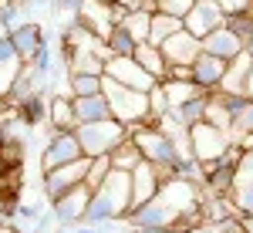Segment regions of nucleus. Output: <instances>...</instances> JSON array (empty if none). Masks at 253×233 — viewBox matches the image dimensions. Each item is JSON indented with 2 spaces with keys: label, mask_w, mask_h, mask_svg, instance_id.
I'll use <instances>...</instances> for the list:
<instances>
[{
  "label": "nucleus",
  "mask_w": 253,
  "mask_h": 233,
  "mask_svg": "<svg viewBox=\"0 0 253 233\" xmlns=\"http://www.w3.org/2000/svg\"><path fill=\"white\" fill-rule=\"evenodd\" d=\"M105 3H108V0H105Z\"/></svg>",
  "instance_id": "obj_44"
},
{
  "label": "nucleus",
  "mask_w": 253,
  "mask_h": 233,
  "mask_svg": "<svg viewBox=\"0 0 253 233\" xmlns=\"http://www.w3.org/2000/svg\"><path fill=\"white\" fill-rule=\"evenodd\" d=\"M162 115H169V98H166V92H162V85H156V88L149 92V122H145V125L159 122Z\"/></svg>",
  "instance_id": "obj_33"
},
{
  "label": "nucleus",
  "mask_w": 253,
  "mask_h": 233,
  "mask_svg": "<svg viewBox=\"0 0 253 233\" xmlns=\"http://www.w3.org/2000/svg\"><path fill=\"white\" fill-rule=\"evenodd\" d=\"M88 199H91V189H88L84 183L75 186L71 193L58 196V199H54V220H58V223H78V220H84Z\"/></svg>",
  "instance_id": "obj_14"
},
{
  "label": "nucleus",
  "mask_w": 253,
  "mask_h": 233,
  "mask_svg": "<svg viewBox=\"0 0 253 233\" xmlns=\"http://www.w3.org/2000/svg\"><path fill=\"white\" fill-rule=\"evenodd\" d=\"M250 68H253V58L247 51H240L233 61H226V71L219 78V88H216V92H223V95H247Z\"/></svg>",
  "instance_id": "obj_13"
},
{
  "label": "nucleus",
  "mask_w": 253,
  "mask_h": 233,
  "mask_svg": "<svg viewBox=\"0 0 253 233\" xmlns=\"http://www.w3.org/2000/svg\"><path fill=\"white\" fill-rule=\"evenodd\" d=\"M20 68H24V61H20V54L14 51L10 34H7V38H0V101H7V98H10Z\"/></svg>",
  "instance_id": "obj_15"
},
{
  "label": "nucleus",
  "mask_w": 253,
  "mask_h": 233,
  "mask_svg": "<svg viewBox=\"0 0 253 233\" xmlns=\"http://www.w3.org/2000/svg\"><path fill=\"white\" fill-rule=\"evenodd\" d=\"M10 44H14V51L20 54L24 64H31V61L38 58V51L44 47V31H41V24H24L17 31H10Z\"/></svg>",
  "instance_id": "obj_18"
},
{
  "label": "nucleus",
  "mask_w": 253,
  "mask_h": 233,
  "mask_svg": "<svg viewBox=\"0 0 253 233\" xmlns=\"http://www.w3.org/2000/svg\"><path fill=\"white\" fill-rule=\"evenodd\" d=\"M81 145V155L95 159V155H108L115 145L128 139V125H122L115 118H101V122H81L71 129Z\"/></svg>",
  "instance_id": "obj_3"
},
{
  "label": "nucleus",
  "mask_w": 253,
  "mask_h": 233,
  "mask_svg": "<svg viewBox=\"0 0 253 233\" xmlns=\"http://www.w3.org/2000/svg\"><path fill=\"white\" fill-rule=\"evenodd\" d=\"M128 213H132V173L112 169L101 179V186L91 189L84 220L91 227H98V223H115V220H122Z\"/></svg>",
  "instance_id": "obj_1"
},
{
  "label": "nucleus",
  "mask_w": 253,
  "mask_h": 233,
  "mask_svg": "<svg viewBox=\"0 0 253 233\" xmlns=\"http://www.w3.org/2000/svg\"><path fill=\"white\" fill-rule=\"evenodd\" d=\"M149 20H152L149 10H128L125 20H122V27L135 38V44H142V41H149Z\"/></svg>",
  "instance_id": "obj_29"
},
{
  "label": "nucleus",
  "mask_w": 253,
  "mask_h": 233,
  "mask_svg": "<svg viewBox=\"0 0 253 233\" xmlns=\"http://www.w3.org/2000/svg\"><path fill=\"white\" fill-rule=\"evenodd\" d=\"M128 136L138 145V152H142L145 162H152L159 169H175L179 149H175V142L162 129H156V125H135V129H128Z\"/></svg>",
  "instance_id": "obj_4"
},
{
  "label": "nucleus",
  "mask_w": 253,
  "mask_h": 233,
  "mask_svg": "<svg viewBox=\"0 0 253 233\" xmlns=\"http://www.w3.org/2000/svg\"><path fill=\"white\" fill-rule=\"evenodd\" d=\"M236 223H240V230H243V233H253V216H240Z\"/></svg>",
  "instance_id": "obj_39"
},
{
  "label": "nucleus",
  "mask_w": 253,
  "mask_h": 233,
  "mask_svg": "<svg viewBox=\"0 0 253 233\" xmlns=\"http://www.w3.org/2000/svg\"><path fill=\"white\" fill-rule=\"evenodd\" d=\"M71 108H75V122H101V118H112L108 108V98L101 95H71Z\"/></svg>",
  "instance_id": "obj_19"
},
{
  "label": "nucleus",
  "mask_w": 253,
  "mask_h": 233,
  "mask_svg": "<svg viewBox=\"0 0 253 233\" xmlns=\"http://www.w3.org/2000/svg\"><path fill=\"white\" fill-rule=\"evenodd\" d=\"M162 81H193V68L189 64H166Z\"/></svg>",
  "instance_id": "obj_37"
},
{
  "label": "nucleus",
  "mask_w": 253,
  "mask_h": 233,
  "mask_svg": "<svg viewBox=\"0 0 253 233\" xmlns=\"http://www.w3.org/2000/svg\"><path fill=\"white\" fill-rule=\"evenodd\" d=\"M159 51H162L166 64H193V61L199 58V51H203V41L193 38V34L182 27L179 34H172L169 41H162Z\"/></svg>",
  "instance_id": "obj_12"
},
{
  "label": "nucleus",
  "mask_w": 253,
  "mask_h": 233,
  "mask_svg": "<svg viewBox=\"0 0 253 233\" xmlns=\"http://www.w3.org/2000/svg\"><path fill=\"white\" fill-rule=\"evenodd\" d=\"M230 203H233V210H236V220L240 216H253V183H233Z\"/></svg>",
  "instance_id": "obj_30"
},
{
  "label": "nucleus",
  "mask_w": 253,
  "mask_h": 233,
  "mask_svg": "<svg viewBox=\"0 0 253 233\" xmlns=\"http://www.w3.org/2000/svg\"><path fill=\"white\" fill-rule=\"evenodd\" d=\"M47 122L54 132H71L78 122H75V108H71V95H54L47 101Z\"/></svg>",
  "instance_id": "obj_20"
},
{
  "label": "nucleus",
  "mask_w": 253,
  "mask_h": 233,
  "mask_svg": "<svg viewBox=\"0 0 253 233\" xmlns=\"http://www.w3.org/2000/svg\"><path fill=\"white\" fill-rule=\"evenodd\" d=\"M105 51H108V58H125V54H135V38H132L122 24H115V27H112V34L105 38Z\"/></svg>",
  "instance_id": "obj_27"
},
{
  "label": "nucleus",
  "mask_w": 253,
  "mask_h": 233,
  "mask_svg": "<svg viewBox=\"0 0 253 233\" xmlns=\"http://www.w3.org/2000/svg\"><path fill=\"white\" fill-rule=\"evenodd\" d=\"M203 51H206V54H216L219 61H233L236 54L243 51V41H240L233 31L223 24V27H216L213 34H206V38H203Z\"/></svg>",
  "instance_id": "obj_17"
},
{
  "label": "nucleus",
  "mask_w": 253,
  "mask_h": 233,
  "mask_svg": "<svg viewBox=\"0 0 253 233\" xmlns=\"http://www.w3.org/2000/svg\"><path fill=\"white\" fill-rule=\"evenodd\" d=\"M230 132H253V101L247 98L243 101V108L236 112V118H233V129Z\"/></svg>",
  "instance_id": "obj_34"
},
{
  "label": "nucleus",
  "mask_w": 253,
  "mask_h": 233,
  "mask_svg": "<svg viewBox=\"0 0 253 233\" xmlns=\"http://www.w3.org/2000/svg\"><path fill=\"white\" fill-rule=\"evenodd\" d=\"M112 0L105 3V0H81V14H78V24L84 31H91L98 41H105L112 34V27H115V20H112Z\"/></svg>",
  "instance_id": "obj_11"
},
{
  "label": "nucleus",
  "mask_w": 253,
  "mask_h": 233,
  "mask_svg": "<svg viewBox=\"0 0 253 233\" xmlns=\"http://www.w3.org/2000/svg\"><path fill=\"white\" fill-rule=\"evenodd\" d=\"M68 68L71 75H105V61L95 51H84V54H68Z\"/></svg>",
  "instance_id": "obj_28"
},
{
  "label": "nucleus",
  "mask_w": 253,
  "mask_h": 233,
  "mask_svg": "<svg viewBox=\"0 0 253 233\" xmlns=\"http://www.w3.org/2000/svg\"><path fill=\"white\" fill-rule=\"evenodd\" d=\"M112 173V159L108 155H95L91 162H88V176H84V186L88 189H95V186H101V179Z\"/></svg>",
  "instance_id": "obj_31"
},
{
  "label": "nucleus",
  "mask_w": 253,
  "mask_h": 233,
  "mask_svg": "<svg viewBox=\"0 0 253 233\" xmlns=\"http://www.w3.org/2000/svg\"><path fill=\"white\" fill-rule=\"evenodd\" d=\"M196 0H159V10L162 14H172V17H186L193 10Z\"/></svg>",
  "instance_id": "obj_36"
},
{
  "label": "nucleus",
  "mask_w": 253,
  "mask_h": 233,
  "mask_svg": "<svg viewBox=\"0 0 253 233\" xmlns=\"http://www.w3.org/2000/svg\"><path fill=\"white\" fill-rule=\"evenodd\" d=\"M105 78H112V81L125 85V88H135V92H152L159 85L132 54H125V58H108L105 61Z\"/></svg>",
  "instance_id": "obj_6"
},
{
  "label": "nucleus",
  "mask_w": 253,
  "mask_h": 233,
  "mask_svg": "<svg viewBox=\"0 0 253 233\" xmlns=\"http://www.w3.org/2000/svg\"><path fill=\"white\" fill-rule=\"evenodd\" d=\"M75 159H81V145L75 139V132H51V142L44 145V155H41V169L51 173V169L68 166Z\"/></svg>",
  "instance_id": "obj_10"
},
{
  "label": "nucleus",
  "mask_w": 253,
  "mask_h": 233,
  "mask_svg": "<svg viewBox=\"0 0 253 233\" xmlns=\"http://www.w3.org/2000/svg\"><path fill=\"white\" fill-rule=\"evenodd\" d=\"M166 179H172V169H159V166L142 159L135 169H132V210H138L142 203H149Z\"/></svg>",
  "instance_id": "obj_8"
},
{
  "label": "nucleus",
  "mask_w": 253,
  "mask_h": 233,
  "mask_svg": "<svg viewBox=\"0 0 253 233\" xmlns=\"http://www.w3.org/2000/svg\"><path fill=\"white\" fill-rule=\"evenodd\" d=\"M233 183H253V149L250 152H240L236 159V179Z\"/></svg>",
  "instance_id": "obj_35"
},
{
  "label": "nucleus",
  "mask_w": 253,
  "mask_h": 233,
  "mask_svg": "<svg viewBox=\"0 0 253 233\" xmlns=\"http://www.w3.org/2000/svg\"><path fill=\"white\" fill-rule=\"evenodd\" d=\"M108 159H112V169H122V173H132L138 162H142V152H138V145L132 142V136L125 139L122 145H115L112 152H108Z\"/></svg>",
  "instance_id": "obj_24"
},
{
  "label": "nucleus",
  "mask_w": 253,
  "mask_h": 233,
  "mask_svg": "<svg viewBox=\"0 0 253 233\" xmlns=\"http://www.w3.org/2000/svg\"><path fill=\"white\" fill-rule=\"evenodd\" d=\"M226 24V10L216 3V0H196L193 10L182 17V27L193 34V38H206V34H213L216 27H223Z\"/></svg>",
  "instance_id": "obj_9"
},
{
  "label": "nucleus",
  "mask_w": 253,
  "mask_h": 233,
  "mask_svg": "<svg viewBox=\"0 0 253 233\" xmlns=\"http://www.w3.org/2000/svg\"><path fill=\"white\" fill-rule=\"evenodd\" d=\"M0 38H7V27H3V20H0Z\"/></svg>",
  "instance_id": "obj_42"
},
{
  "label": "nucleus",
  "mask_w": 253,
  "mask_h": 233,
  "mask_svg": "<svg viewBox=\"0 0 253 233\" xmlns=\"http://www.w3.org/2000/svg\"><path fill=\"white\" fill-rule=\"evenodd\" d=\"M118 7H125V10H142V0H112Z\"/></svg>",
  "instance_id": "obj_38"
},
{
  "label": "nucleus",
  "mask_w": 253,
  "mask_h": 233,
  "mask_svg": "<svg viewBox=\"0 0 253 233\" xmlns=\"http://www.w3.org/2000/svg\"><path fill=\"white\" fill-rule=\"evenodd\" d=\"M162 85V92L169 98V108H179V105H186L189 98L203 95V88L196 85V81H159Z\"/></svg>",
  "instance_id": "obj_25"
},
{
  "label": "nucleus",
  "mask_w": 253,
  "mask_h": 233,
  "mask_svg": "<svg viewBox=\"0 0 253 233\" xmlns=\"http://www.w3.org/2000/svg\"><path fill=\"white\" fill-rule=\"evenodd\" d=\"M182 31V17H172V14H162V10H156L152 14V20H149V44H162V41H169L172 34H179Z\"/></svg>",
  "instance_id": "obj_22"
},
{
  "label": "nucleus",
  "mask_w": 253,
  "mask_h": 233,
  "mask_svg": "<svg viewBox=\"0 0 253 233\" xmlns=\"http://www.w3.org/2000/svg\"><path fill=\"white\" fill-rule=\"evenodd\" d=\"M47 101L51 98L38 92V95H27L24 101H17V108H14V115L31 129V125H41V122H47Z\"/></svg>",
  "instance_id": "obj_21"
},
{
  "label": "nucleus",
  "mask_w": 253,
  "mask_h": 233,
  "mask_svg": "<svg viewBox=\"0 0 253 233\" xmlns=\"http://www.w3.org/2000/svg\"><path fill=\"white\" fill-rule=\"evenodd\" d=\"M243 51H247V54H250V58H253V34H250V38H247V41H243Z\"/></svg>",
  "instance_id": "obj_41"
},
{
  "label": "nucleus",
  "mask_w": 253,
  "mask_h": 233,
  "mask_svg": "<svg viewBox=\"0 0 253 233\" xmlns=\"http://www.w3.org/2000/svg\"><path fill=\"white\" fill-rule=\"evenodd\" d=\"M169 115L179 122V125H196V122H203V115H206V92L203 95H196V98H189L186 105H179V108H169Z\"/></svg>",
  "instance_id": "obj_26"
},
{
  "label": "nucleus",
  "mask_w": 253,
  "mask_h": 233,
  "mask_svg": "<svg viewBox=\"0 0 253 233\" xmlns=\"http://www.w3.org/2000/svg\"><path fill=\"white\" fill-rule=\"evenodd\" d=\"M0 3H14V0H0Z\"/></svg>",
  "instance_id": "obj_43"
},
{
  "label": "nucleus",
  "mask_w": 253,
  "mask_h": 233,
  "mask_svg": "<svg viewBox=\"0 0 253 233\" xmlns=\"http://www.w3.org/2000/svg\"><path fill=\"white\" fill-rule=\"evenodd\" d=\"M189 68H193V81L203 88V92H216V88H219V78H223V71H226V61H219L216 54L199 51V58H196Z\"/></svg>",
  "instance_id": "obj_16"
},
{
  "label": "nucleus",
  "mask_w": 253,
  "mask_h": 233,
  "mask_svg": "<svg viewBox=\"0 0 253 233\" xmlns=\"http://www.w3.org/2000/svg\"><path fill=\"white\" fill-rule=\"evenodd\" d=\"M132 58H135L149 75L156 78V81H162V75H166V58H162V51H159L156 44H149V41L135 44V54H132Z\"/></svg>",
  "instance_id": "obj_23"
},
{
  "label": "nucleus",
  "mask_w": 253,
  "mask_h": 233,
  "mask_svg": "<svg viewBox=\"0 0 253 233\" xmlns=\"http://www.w3.org/2000/svg\"><path fill=\"white\" fill-rule=\"evenodd\" d=\"M247 98L253 101V68H250V78H247Z\"/></svg>",
  "instance_id": "obj_40"
},
{
  "label": "nucleus",
  "mask_w": 253,
  "mask_h": 233,
  "mask_svg": "<svg viewBox=\"0 0 253 233\" xmlns=\"http://www.w3.org/2000/svg\"><path fill=\"white\" fill-rule=\"evenodd\" d=\"M101 78L105 75H71V95H98L101 92Z\"/></svg>",
  "instance_id": "obj_32"
},
{
  "label": "nucleus",
  "mask_w": 253,
  "mask_h": 233,
  "mask_svg": "<svg viewBox=\"0 0 253 233\" xmlns=\"http://www.w3.org/2000/svg\"><path fill=\"white\" fill-rule=\"evenodd\" d=\"M230 145H233V139H230L226 129H216V125H210V122L189 125V149H193V159H199V162L219 159Z\"/></svg>",
  "instance_id": "obj_5"
},
{
  "label": "nucleus",
  "mask_w": 253,
  "mask_h": 233,
  "mask_svg": "<svg viewBox=\"0 0 253 233\" xmlns=\"http://www.w3.org/2000/svg\"><path fill=\"white\" fill-rule=\"evenodd\" d=\"M88 155H81V159H75V162H68V166H58V169H51V173H44V193H47V199L54 203L58 196L71 193L75 186H81L84 183V176H88Z\"/></svg>",
  "instance_id": "obj_7"
},
{
  "label": "nucleus",
  "mask_w": 253,
  "mask_h": 233,
  "mask_svg": "<svg viewBox=\"0 0 253 233\" xmlns=\"http://www.w3.org/2000/svg\"><path fill=\"white\" fill-rule=\"evenodd\" d=\"M101 95L108 98V108H112L115 122L128 125V129L149 122V92H135V88H125L112 78H101Z\"/></svg>",
  "instance_id": "obj_2"
}]
</instances>
